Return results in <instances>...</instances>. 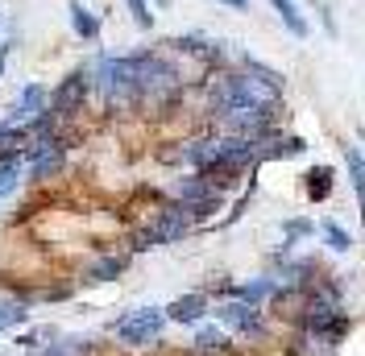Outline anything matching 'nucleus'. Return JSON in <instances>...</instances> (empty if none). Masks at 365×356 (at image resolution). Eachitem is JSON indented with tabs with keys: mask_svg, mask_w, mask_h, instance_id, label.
<instances>
[{
	"mask_svg": "<svg viewBox=\"0 0 365 356\" xmlns=\"http://www.w3.org/2000/svg\"><path fill=\"white\" fill-rule=\"evenodd\" d=\"M125 9H129V17H133L137 29H154V9H150V0H125Z\"/></svg>",
	"mask_w": 365,
	"mask_h": 356,
	"instance_id": "2eb2a0df",
	"label": "nucleus"
},
{
	"mask_svg": "<svg viewBox=\"0 0 365 356\" xmlns=\"http://www.w3.org/2000/svg\"><path fill=\"white\" fill-rule=\"evenodd\" d=\"M67 21H71V33L83 46H96L100 33H104V17L96 9H88L83 0H67Z\"/></svg>",
	"mask_w": 365,
	"mask_h": 356,
	"instance_id": "39448f33",
	"label": "nucleus"
},
{
	"mask_svg": "<svg viewBox=\"0 0 365 356\" xmlns=\"http://www.w3.org/2000/svg\"><path fill=\"white\" fill-rule=\"evenodd\" d=\"M0 332H4V328H0Z\"/></svg>",
	"mask_w": 365,
	"mask_h": 356,
	"instance_id": "5701e85b",
	"label": "nucleus"
},
{
	"mask_svg": "<svg viewBox=\"0 0 365 356\" xmlns=\"http://www.w3.org/2000/svg\"><path fill=\"white\" fill-rule=\"evenodd\" d=\"M29 311H34V303L21 298V294L0 298V328H4V332H13V328H29Z\"/></svg>",
	"mask_w": 365,
	"mask_h": 356,
	"instance_id": "1a4fd4ad",
	"label": "nucleus"
},
{
	"mask_svg": "<svg viewBox=\"0 0 365 356\" xmlns=\"http://www.w3.org/2000/svg\"><path fill=\"white\" fill-rule=\"evenodd\" d=\"M278 294H282V286H278L274 278H253V282H241V286L232 290V298H245V303H253V307L270 303V298H278Z\"/></svg>",
	"mask_w": 365,
	"mask_h": 356,
	"instance_id": "9d476101",
	"label": "nucleus"
},
{
	"mask_svg": "<svg viewBox=\"0 0 365 356\" xmlns=\"http://www.w3.org/2000/svg\"><path fill=\"white\" fill-rule=\"evenodd\" d=\"M328 195H332V170L328 166H312L307 170V199L324 203Z\"/></svg>",
	"mask_w": 365,
	"mask_h": 356,
	"instance_id": "4468645a",
	"label": "nucleus"
},
{
	"mask_svg": "<svg viewBox=\"0 0 365 356\" xmlns=\"http://www.w3.org/2000/svg\"><path fill=\"white\" fill-rule=\"evenodd\" d=\"M324 241H328V245L336 248V253H349V248H353V241H349V232H344L341 224H324Z\"/></svg>",
	"mask_w": 365,
	"mask_h": 356,
	"instance_id": "dca6fc26",
	"label": "nucleus"
},
{
	"mask_svg": "<svg viewBox=\"0 0 365 356\" xmlns=\"http://www.w3.org/2000/svg\"><path fill=\"white\" fill-rule=\"evenodd\" d=\"M344 166L353 174V191H357V207H361V228H365V154L344 145Z\"/></svg>",
	"mask_w": 365,
	"mask_h": 356,
	"instance_id": "9b49d317",
	"label": "nucleus"
},
{
	"mask_svg": "<svg viewBox=\"0 0 365 356\" xmlns=\"http://www.w3.org/2000/svg\"><path fill=\"white\" fill-rule=\"evenodd\" d=\"M170 323H204V315L212 311V303H207L204 290H191V294H179L175 303H166L162 307Z\"/></svg>",
	"mask_w": 365,
	"mask_h": 356,
	"instance_id": "423d86ee",
	"label": "nucleus"
},
{
	"mask_svg": "<svg viewBox=\"0 0 365 356\" xmlns=\"http://www.w3.org/2000/svg\"><path fill=\"white\" fill-rule=\"evenodd\" d=\"M282 232H287V245H295L299 236H307V232H312V220H287V224H282Z\"/></svg>",
	"mask_w": 365,
	"mask_h": 356,
	"instance_id": "f3484780",
	"label": "nucleus"
},
{
	"mask_svg": "<svg viewBox=\"0 0 365 356\" xmlns=\"http://www.w3.org/2000/svg\"><path fill=\"white\" fill-rule=\"evenodd\" d=\"M220 4H228V9H237V13H245V9H250V0H220Z\"/></svg>",
	"mask_w": 365,
	"mask_h": 356,
	"instance_id": "aec40b11",
	"label": "nucleus"
},
{
	"mask_svg": "<svg viewBox=\"0 0 365 356\" xmlns=\"http://www.w3.org/2000/svg\"><path fill=\"white\" fill-rule=\"evenodd\" d=\"M91 104V70L88 67H75L71 75H63L54 88H50V112L54 120L63 125H75Z\"/></svg>",
	"mask_w": 365,
	"mask_h": 356,
	"instance_id": "f257e3e1",
	"label": "nucleus"
},
{
	"mask_svg": "<svg viewBox=\"0 0 365 356\" xmlns=\"http://www.w3.org/2000/svg\"><path fill=\"white\" fill-rule=\"evenodd\" d=\"M46 108H50V88L38 83V79H29V83L13 95V104L4 108L0 120H9V125H29V120H34V116H42Z\"/></svg>",
	"mask_w": 365,
	"mask_h": 356,
	"instance_id": "20e7f679",
	"label": "nucleus"
},
{
	"mask_svg": "<svg viewBox=\"0 0 365 356\" xmlns=\"http://www.w3.org/2000/svg\"><path fill=\"white\" fill-rule=\"evenodd\" d=\"M270 9L278 13V21L287 25V29H291L295 38H307V17L299 13V4H295V0H270Z\"/></svg>",
	"mask_w": 365,
	"mask_h": 356,
	"instance_id": "ddd939ff",
	"label": "nucleus"
},
{
	"mask_svg": "<svg viewBox=\"0 0 365 356\" xmlns=\"http://www.w3.org/2000/svg\"><path fill=\"white\" fill-rule=\"evenodd\" d=\"M13 46H17V38H13V33H4V38H0V79H4V70H9V58H13Z\"/></svg>",
	"mask_w": 365,
	"mask_h": 356,
	"instance_id": "6ab92c4d",
	"label": "nucleus"
},
{
	"mask_svg": "<svg viewBox=\"0 0 365 356\" xmlns=\"http://www.w3.org/2000/svg\"><path fill=\"white\" fill-rule=\"evenodd\" d=\"M54 340H58V328H54V323H42V328H21V332L13 335V348H17V352H42L46 344H54Z\"/></svg>",
	"mask_w": 365,
	"mask_h": 356,
	"instance_id": "6e6552de",
	"label": "nucleus"
},
{
	"mask_svg": "<svg viewBox=\"0 0 365 356\" xmlns=\"http://www.w3.org/2000/svg\"><path fill=\"white\" fill-rule=\"evenodd\" d=\"M154 4H158V9H170V4H175V0H154Z\"/></svg>",
	"mask_w": 365,
	"mask_h": 356,
	"instance_id": "412c9836",
	"label": "nucleus"
},
{
	"mask_svg": "<svg viewBox=\"0 0 365 356\" xmlns=\"http://www.w3.org/2000/svg\"><path fill=\"white\" fill-rule=\"evenodd\" d=\"M0 38H4V13H0Z\"/></svg>",
	"mask_w": 365,
	"mask_h": 356,
	"instance_id": "4be33fe9",
	"label": "nucleus"
},
{
	"mask_svg": "<svg viewBox=\"0 0 365 356\" xmlns=\"http://www.w3.org/2000/svg\"><path fill=\"white\" fill-rule=\"evenodd\" d=\"M125 269H129V257H125V253H108V257H96V261H88L79 282H88V286H100V282H116Z\"/></svg>",
	"mask_w": 365,
	"mask_h": 356,
	"instance_id": "0eeeda50",
	"label": "nucleus"
},
{
	"mask_svg": "<svg viewBox=\"0 0 365 356\" xmlns=\"http://www.w3.org/2000/svg\"><path fill=\"white\" fill-rule=\"evenodd\" d=\"M191 348L204 356H216V352H228V332L225 328H200L191 335Z\"/></svg>",
	"mask_w": 365,
	"mask_h": 356,
	"instance_id": "f8f14e48",
	"label": "nucleus"
},
{
	"mask_svg": "<svg viewBox=\"0 0 365 356\" xmlns=\"http://www.w3.org/2000/svg\"><path fill=\"white\" fill-rule=\"evenodd\" d=\"M216 319H220L225 332H237V335H245V340L266 332V315H262V307H253V303H245V298H225V303L216 307Z\"/></svg>",
	"mask_w": 365,
	"mask_h": 356,
	"instance_id": "7ed1b4c3",
	"label": "nucleus"
},
{
	"mask_svg": "<svg viewBox=\"0 0 365 356\" xmlns=\"http://www.w3.org/2000/svg\"><path fill=\"white\" fill-rule=\"evenodd\" d=\"M166 323L170 319H166L162 307H133V311H125L120 319H113V335L125 348H150V344L162 340Z\"/></svg>",
	"mask_w": 365,
	"mask_h": 356,
	"instance_id": "f03ea898",
	"label": "nucleus"
},
{
	"mask_svg": "<svg viewBox=\"0 0 365 356\" xmlns=\"http://www.w3.org/2000/svg\"><path fill=\"white\" fill-rule=\"evenodd\" d=\"M34 356H79L75 352V348H71L67 340H63V335H58V340H54V344H46L42 352H34Z\"/></svg>",
	"mask_w": 365,
	"mask_h": 356,
	"instance_id": "a211bd4d",
	"label": "nucleus"
}]
</instances>
